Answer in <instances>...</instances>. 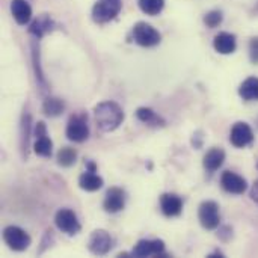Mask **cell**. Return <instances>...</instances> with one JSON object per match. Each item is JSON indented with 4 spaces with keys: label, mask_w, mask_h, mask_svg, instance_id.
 <instances>
[{
    "label": "cell",
    "mask_w": 258,
    "mask_h": 258,
    "mask_svg": "<svg viewBox=\"0 0 258 258\" xmlns=\"http://www.w3.org/2000/svg\"><path fill=\"white\" fill-rule=\"evenodd\" d=\"M42 110L47 116L50 118H54V116H59L63 113L65 110V103L60 100V98H56V97H48L44 100V104H42Z\"/></svg>",
    "instance_id": "cell-22"
},
{
    "label": "cell",
    "mask_w": 258,
    "mask_h": 258,
    "mask_svg": "<svg viewBox=\"0 0 258 258\" xmlns=\"http://www.w3.org/2000/svg\"><path fill=\"white\" fill-rule=\"evenodd\" d=\"M32 57H33V67H35V74H36V80L41 86H44L45 89V79H44V73L41 70V65H39V48L32 44Z\"/></svg>",
    "instance_id": "cell-26"
},
{
    "label": "cell",
    "mask_w": 258,
    "mask_h": 258,
    "mask_svg": "<svg viewBox=\"0 0 258 258\" xmlns=\"http://www.w3.org/2000/svg\"><path fill=\"white\" fill-rule=\"evenodd\" d=\"M53 27H54V21L50 18V15L41 14L36 20H33V21L30 23L29 32H30L36 39H39V38H42L45 33L51 32Z\"/></svg>",
    "instance_id": "cell-17"
},
{
    "label": "cell",
    "mask_w": 258,
    "mask_h": 258,
    "mask_svg": "<svg viewBox=\"0 0 258 258\" xmlns=\"http://www.w3.org/2000/svg\"><path fill=\"white\" fill-rule=\"evenodd\" d=\"M133 39L138 45L141 47H154L157 44H160L162 41V35L159 33V30H156L151 24L139 21L133 26Z\"/></svg>",
    "instance_id": "cell-5"
},
{
    "label": "cell",
    "mask_w": 258,
    "mask_h": 258,
    "mask_svg": "<svg viewBox=\"0 0 258 258\" xmlns=\"http://www.w3.org/2000/svg\"><path fill=\"white\" fill-rule=\"evenodd\" d=\"M249 59L252 63L258 65V36L249 41Z\"/></svg>",
    "instance_id": "cell-28"
},
{
    "label": "cell",
    "mask_w": 258,
    "mask_h": 258,
    "mask_svg": "<svg viewBox=\"0 0 258 258\" xmlns=\"http://www.w3.org/2000/svg\"><path fill=\"white\" fill-rule=\"evenodd\" d=\"M230 142L236 148H245L254 142V132L248 122H236L230 133Z\"/></svg>",
    "instance_id": "cell-8"
},
{
    "label": "cell",
    "mask_w": 258,
    "mask_h": 258,
    "mask_svg": "<svg viewBox=\"0 0 258 258\" xmlns=\"http://www.w3.org/2000/svg\"><path fill=\"white\" fill-rule=\"evenodd\" d=\"M139 8L147 15H159L165 8V0H139Z\"/></svg>",
    "instance_id": "cell-25"
},
{
    "label": "cell",
    "mask_w": 258,
    "mask_h": 258,
    "mask_svg": "<svg viewBox=\"0 0 258 258\" xmlns=\"http://www.w3.org/2000/svg\"><path fill=\"white\" fill-rule=\"evenodd\" d=\"M94 116L97 127L106 133L116 130L124 121V112L115 101H103L97 104L94 109Z\"/></svg>",
    "instance_id": "cell-1"
},
{
    "label": "cell",
    "mask_w": 258,
    "mask_h": 258,
    "mask_svg": "<svg viewBox=\"0 0 258 258\" xmlns=\"http://www.w3.org/2000/svg\"><path fill=\"white\" fill-rule=\"evenodd\" d=\"M30 122L32 116L27 110H24L21 116V124H20V151L23 159L27 157L29 153V141H30Z\"/></svg>",
    "instance_id": "cell-18"
},
{
    "label": "cell",
    "mask_w": 258,
    "mask_h": 258,
    "mask_svg": "<svg viewBox=\"0 0 258 258\" xmlns=\"http://www.w3.org/2000/svg\"><path fill=\"white\" fill-rule=\"evenodd\" d=\"M103 184H104L103 178L98 174H95V171H86L79 177V186H80V189H83L86 192L100 190L103 187Z\"/></svg>",
    "instance_id": "cell-19"
},
{
    "label": "cell",
    "mask_w": 258,
    "mask_h": 258,
    "mask_svg": "<svg viewBox=\"0 0 258 258\" xmlns=\"http://www.w3.org/2000/svg\"><path fill=\"white\" fill-rule=\"evenodd\" d=\"M198 219L203 228L206 230H216L221 224V213L219 206L215 201H204L198 209Z\"/></svg>",
    "instance_id": "cell-6"
},
{
    "label": "cell",
    "mask_w": 258,
    "mask_h": 258,
    "mask_svg": "<svg viewBox=\"0 0 258 258\" xmlns=\"http://www.w3.org/2000/svg\"><path fill=\"white\" fill-rule=\"evenodd\" d=\"M136 118L150 127H163L165 125V119L150 107H139L136 110Z\"/></svg>",
    "instance_id": "cell-20"
},
{
    "label": "cell",
    "mask_w": 258,
    "mask_h": 258,
    "mask_svg": "<svg viewBox=\"0 0 258 258\" xmlns=\"http://www.w3.org/2000/svg\"><path fill=\"white\" fill-rule=\"evenodd\" d=\"M103 207L107 213H118L125 207V192L119 187H110L106 192Z\"/></svg>",
    "instance_id": "cell-12"
},
{
    "label": "cell",
    "mask_w": 258,
    "mask_h": 258,
    "mask_svg": "<svg viewBox=\"0 0 258 258\" xmlns=\"http://www.w3.org/2000/svg\"><path fill=\"white\" fill-rule=\"evenodd\" d=\"M213 47L221 54H231L236 51V47H237L236 36L233 33H228V32H221L215 36Z\"/></svg>",
    "instance_id": "cell-14"
},
{
    "label": "cell",
    "mask_w": 258,
    "mask_h": 258,
    "mask_svg": "<svg viewBox=\"0 0 258 258\" xmlns=\"http://www.w3.org/2000/svg\"><path fill=\"white\" fill-rule=\"evenodd\" d=\"M122 9V0H97L92 8V20L98 24H104L116 18Z\"/></svg>",
    "instance_id": "cell-2"
},
{
    "label": "cell",
    "mask_w": 258,
    "mask_h": 258,
    "mask_svg": "<svg viewBox=\"0 0 258 258\" xmlns=\"http://www.w3.org/2000/svg\"><path fill=\"white\" fill-rule=\"evenodd\" d=\"M77 160V151L71 147H63L57 153V165L62 168H70Z\"/></svg>",
    "instance_id": "cell-24"
},
{
    "label": "cell",
    "mask_w": 258,
    "mask_h": 258,
    "mask_svg": "<svg viewBox=\"0 0 258 258\" xmlns=\"http://www.w3.org/2000/svg\"><path fill=\"white\" fill-rule=\"evenodd\" d=\"M251 200L258 204V180L254 183V186H252V189H251Z\"/></svg>",
    "instance_id": "cell-29"
},
{
    "label": "cell",
    "mask_w": 258,
    "mask_h": 258,
    "mask_svg": "<svg viewBox=\"0 0 258 258\" xmlns=\"http://www.w3.org/2000/svg\"><path fill=\"white\" fill-rule=\"evenodd\" d=\"M160 209L166 218L180 216L183 212V200L175 194H163L160 197Z\"/></svg>",
    "instance_id": "cell-13"
},
{
    "label": "cell",
    "mask_w": 258,
    "mask_h": 258,
    "mask_svg": "<svg viewBox=\"0 0 258 258\" xmlns=\"http://www.w3.org/2000/svg\"><path fill=\"white\" fill-rule=\"evenodd\" d=\"M3 240L8 245V248L15 251V252L26 251L32 243L30 236L23 228L14 227V225H9L3 230Z\"/></svg>",
    "instance_id": "cell-4"
},
{
    "label": "cell",
    "mask_w": 258,
    "mask_h": 258,
    "mask_svg": "<svg viewBox=\"0 0 258 258\" xmlns=\"http://www.w3.org/2000/svg\"><path fill=\"white\" fill-rule=\"evenodd\" d=\"M224 160H225V151L222 148L213 147V148H210L206 153L204 160H203V165H204V168H206L207 172L213 174V172H216L224 165Z\"/></svg>",
    "instance_id": "cell-15"
},
{
    "label": "cell",
    "mask_w": 258,
    "mask_h": 258,
    "mask_svg": "<svg viewBox=\"0 0 258 258\" xmlns=\"http://www.w3.org/2000/svg\"><path fill=\"white\" fill-rule=\"evenodd\" d=\"M222 20H224V15H222L221 11H210V12L206 14V17H204V23H206V26L210 27V29L218 27V26L222 23Z\"/></svg>",
    "instance_id": "cell-27"
},
{
    "label": "cell",
    "mask_w": 258,
    "mask_h": 258,
    "mask_svg": "<svg viewBox=\"0 0 258 258\" xmlns=\"http://www.w3.org/2000/svg\"><path fill=\"white\" fill-rule=\"evenodd\" d=\"M11 12L17 24L26 26L32 18V8L26 0H12L11 2Z\"/></svg>",
    "instance_id": "cell-16"
},
{
    "label": "cell",
    "mask_w": 258,
    "mask_h": 258,
    "mask_svg": "<svg viewBox=\"0 0 258 258\" xmlns=\"http://www.w3.org/2000/svg\"><path fill=\"white\" fill-rule=\"evenodd\" d=\"M221 186L225 192L233 194V195H243L248 190V183L246 180L233 172V171H225L221 177Z\"/></svg>",
    "instance_id": "cell-11"
},
{
    "label": "cell",
    "mask_w": 258,
    "mask_h": 258,
    "mask_svg": "<svg viewBox=\"0 0 258 258\" xmlns=\"http://www.w3.org/2000/svg\"><path fill=\"white\" fill-rule=\"evenodd\" d=\"M165 254V242L163 240H159V239H156V240H147V239H144V240H139L136 245H135V248H133V251H132V257H138V258H142V257H154V255H163Z\"/></svg>",
    "instance_id": "cell-10"
},
{
    "label": "cell",
    "mask_w": 258,
    "mask_h": 258,
    "mask_svg": "<svg viewBox=\"0 0 258 258\" xmlns=\"http://www.w3.org/2000/svg\"><path fill=\"white\" fill-rule=\"evenodd\" d=\"M88 249L94 255H106L112 249V237L104 230H95L89 236Z\"/></svg>",
    "instance_id": "cell-9"
},
{
    "label": "cell",
    "mask_w": 258,
    "mask_h": 258,
    "mask_svg": "<svg viewBox=\"0 0 258 258\" xmlns=\"http://www.w3.org/2000/svg\"><path fill=\"white\" fill-rule=\"evenodd\" d=\"M33 151L35 154H38L39 157H50L53 153V142L48 138V135L44 136H38L33 145Z\"/></svg>",
    "instance_id": "cell-23"
},
{
    "label": "cell",
    "mask_w": 258,
    "mask_h": 258,
    "mask_svg": "<svg viewBox=\"0 0 258 258\" xmlns=\"http://www.w3.org/2000/svg\"><path fill=\"white\" fill-rule=\"evenodd\" d=\"M215 257L224 258V254H222V252H219V251H216V252H213V254H210V255H209V258H215Z\"/></svg>",
    "instance_id": "cell-30"
},
{
    "label": "cell",
    "mask_w": 258,
    "mask_h": 258,
    "mask_svg": "<svg viewBox=\"0 0 258 258\" xmlns=\"http://www.w3.org/2000/svg\"><path fill=\"white\" fill-rule=\"evenodd\" d=\"M257 169H258V162H257Z\"/></svg>",
    "instance_id": "cell-31"
},
{
    "label": "cell",
    "mask_w": 258,
    "mask_h": 258,
    "mask_svg": "<svg viewBox=\"0 0 258 258\" xmlns=\"http://www.w3.org/2000/svg\"><path fill=\"white\" fill-rule=\"evenodd\" d=\"M54 224H56L57 230L67 236H76L82 230L77 215L70 209H60L54 215Z\"/></svg>",
    "instance_id": "cell-7"
},
{
    "label": "cell",
    "mask_w": 258,
    "mask_h": 258,
    "mask_svg": "<svg viewBox=\"0 0 258 258\" xmlns=\"http://www.w3.org/2000/svg\"><path fill=\"white\" fill-rule=\"evenodd\" d=\"M67 138L71 142H85L89 138V125H88V115L85 113H77L73 115L67 124V130H65Z\"/></svg>",
    "instance_id": "cell-3"
},
{
    "label": "cell",
    "mask_w": 258,
    "mask_h": 258,
    "mask_svg": "<svg viewBox=\"0 0 258 258\" xmlns=\"http://www.w3.org/2000/svg\"><path fill=\"white\" fill-rule=\"evenodd\" d=\"M239 95L245 101H258V77H248L240 85Z\"/></svg>",
    "instance_id": "cell-21"
}]
</instances>
